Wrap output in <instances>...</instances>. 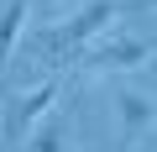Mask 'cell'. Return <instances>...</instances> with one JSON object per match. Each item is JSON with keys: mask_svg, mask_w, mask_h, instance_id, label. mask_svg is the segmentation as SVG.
<instances>
[{"mask_svg": "<svg viewBox=\"0 0 157 152\" xmlns=\"http://www.w3.org/2000/svg\"><path fill=\"white\" fill-rule=\"evenodd\" d=\"M136 6H152V11H157V0H136Z\"/></svg>", "mask_w": 157, "mask_h": 152, "instance_id": "obj_7", "label": "cell"}, {"mask_svg": "<svg viewBox=\"0 0 157 152\" xmlns=\"http://www.w3.org/2000/svg\"><path fill=\"white\" fill-rule=\"evenodd\" d=\"M58 95H63V84H58V79H42L37 89H21V100H16V131H21V136H32V126H37L42 115H52Z\"/></svg>", "mask_w": 157, "mask_h": 152, "instance_id": "obj_4", "label": "cell"}, {"mask_svg": "<svg viewBox=\"0 0 157 152\" xmlns=\"http://www.w3.org/2000/svg\"><path fill=\"white\" fill-rule=\"evenodd\" d=\"M115 110H121V147H141L152 131H157V100L121 84L115 89Z\"/></svg>", "mask_w": 157, "mask_h": 152, "instance_id": "obj_3", "label": "cell"}, {"mask_svg": "<svg viewBox=\"0 0 157 152\" xmlns=\"http://www.w3.org/2000/svg\"><path fill=\"white\" fill-rule=\"evenodd\" d=\"M121 0H89L84 11H73L63 26H52L47 32V53H84L94 37H105L110 32V21H121Z\"/></svg>", "mask_w": 157, "mask_h": 152, "instance_id": "obj_1", "label": "cell"}, {"mask_svg": "<svg viewBox=\"0 0 157 152\" xmlns=\"http://www.w3.org/2000/svg\"><path fill=\"white\" fill-rule=\"evenodd\" d=\"M63 142H68V121H63V110H52V115H42L32 126L26 152H63Z\"/></svg>", "mask_w": 157, "mask_h": 152, "instance_id": "obj_6", "label": "cell"}, {"mask_svg": "<svg viewBox=\"0 0 157 152\" xmlns=\"http://www.w3.org/2000/svg\"><path fill=\"white\" fill-rule=\"evenodd\" d=\"M147 63H157V47L121 26L94 37V47H84V68H94V73H126V68H147Z\"/></svg>", "mask_w": 157, "mask_h": 152, "instance_id": "obj_2", "label": "cell"}, {"mask_svg": "<svg viewBox=\"0 0 157 152\" xmlns=\"http://www.w3.org/2000/svg\"><path fill=\"white\" fill-rule=\"evenodd\" d=\"M32 21V0H11L6 11H0V68L11 63L16 42H21V26Z\"/></svg>", "mask_w": 157, "mask_h": 152, "instance_id": "obj_5", "label": "cell"}]
</instances>
